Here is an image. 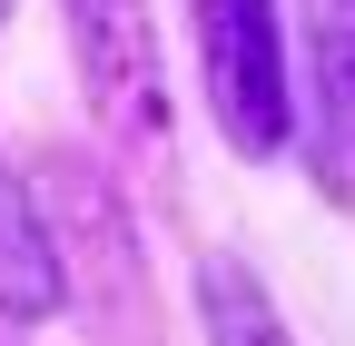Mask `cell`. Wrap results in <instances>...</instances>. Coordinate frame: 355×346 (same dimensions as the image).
I'll return each instance as SVG.
<instances>
[{
  "instance_id": "7a4b0ae2",
  "label": "cell",
  "mask_w": 355,
  "mask_h": 346,
  "mask_svg": "<svg viewBox=\"0 0 355 346\" xmlns=\"http://www.w3.org/2000/svg\"><path fill=\"white\" fill-rule=\"evenodd\" d=\"M60 40L79 69L89 119L109 129L128 158H168V50H158V10L148 0H60Z\"/></svg>"
},
{
  "instance_id": "277c9868",
  "label": "cell",
  "mask_w": 355,
  "mask_h": 346,
  "mask_svg": "<svg viewBox=\"0 0 355 346\" xmlns=\"http://www.w3.org/2000/svg\"><path fill=\"white\" fill-rule=\"evenodd\" d=\"M296 40H306L316 129L336 139V158H355V0H296Z\"/></svg>"
},
{
  "instance_id": "5b68a950",
  "label": "cell",
  "mask_w": 355,
  "mask_h": 346,
  "mask_svg": "<svg viewBox=\"0 0 355 346\" xmlns=\"http://www.w3.org/2000/svg\"><path fill=\"white\" fill-rule=\"evenodd\" d=\"M198 336H207V346H296V327L277 317L266 277L247 267L237 247L198 257Z\"/></svg>"
},
{
  "instance_id": "8992f818",
  "label": "cell",
  "mask_w": 355,
  "mask_h": 346,
  "mask_svg": "<svg viewBox=\"0 0 355 346\" xmlns=\"http://www.w3.org/2000/svg\"><path fill=\"white\" fill-rule=\"evenodd\" d=\"M10 10H20V0H0V20H10Z\"/></svg>"
},
{
  "instance_id": "3957f363",
  "label": "cell",
  "mask_w": 355,
  "mask_h": 346,
  "mask_svg": "<svg viewBox=\"0 0 355 346\" xmlns=\"http://www.w3.org/2000/svg\"><path fill=\"white\" fill-rule=\"evenodd\" d=\"M69 307V267H60V228L40 218L30 179L0 149V317L10 327H50Z\"/></svg>"
},
{
  "instance_id": "6da1fadb",
  "label": "cell",
  "mask_w": 355,
  "mask_h": 346,
  "mask_svg": "<svg viewBox=\"0 0 355 346\" xmlns=\"http://www.w3.org/2000/svg\"><path fill=\"white\" fill-rule=\"evenodd\" d=\"M198 20V90L237 158H286L296 79H286V10L277 0H188Z\"/></svg>"
}]
</instances>
